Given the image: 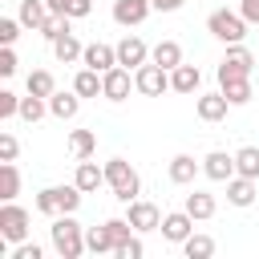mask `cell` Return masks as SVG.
Wrapping results in <instances>:
<instances>
[{
  "label": "cell",
  "mask_w": 259,
  "mask_h": 259,
  "mask_svg": "<svg viewBox=\"0 0 259 259\" xmlns=\"http://www.w3.org/2000/svg\"><path fill=\"white\" fill-rule=\"evenodd\" d=\"M227 109H231V101L223 97V89H219V93H194V113H198L202 121H223Z\"/></svg>",
  "instance_id": "4fadbf2b"
},
{
  "label": "cell",
  "mask_w": 259,
  "mask_h": 259,
  "mask_svg": "<svg viewBox=\"0 0 259 259\" xmlns=\"http://www.w3.org/2000/svg\"><path fill=\"white\" fill-rule=\"evenodd\" d=\"M130 89H134V77H130L125 65H113L109 73H101V97L105 101H125Z\"/></svg>",
  "instance_id": "9c48e42d"
},
{
  "label": "cell",
  "mask_w": 259,
  "mask_h": 259,
  "mask_svg": "<svg viewBox=\"0 0 259 259\" xmlns=\"http://www.w3.org/2000/svg\"><path fill=\"white\" fill-rule=\"evenodd\" d=\"M16 154H20V142L4 130V134H0V162H16Z\"/></svg>",
  "instance_id": "ab89813d"
},
{
  "label": "cell",
  "mask_w": 259,
  "mask_h": 259,
  "mask_svg": "<svg viewBox=\"0 0 259 259\" xmlns=\"http://www.w3.org/2000/svg\"><path fill=\"white\" fill-rule=\"evenodd\" d=\"M53 190H57V210H61V214H77L85 190H81L77 182H69V186H53Z\"/></svg>",
  "instance_id": "4316f807"
},
{
  "label": "cell",
  "mask_w": 259,
  "mask_h": 259,
  "mask_svg": "<svg viewBox=\"0 0 259 259\" xmlns=\"http://www.w3.org/2000/svg\"><path fill=\"white\" fill-rule=\"evenodd\" d=\"M198 85H202V73H198V65H178V69H170V89L174 93H198Z\"/></svg>",
  "instance_id": "e0dca14e"
},
{
  "label": "cell",
  "mask_w": 259,
  "mask_h": 259,
  "mask_svg": "<svg viewBox=\"0 0 259 259\" xmlns=\"http://www.w3.org/2000/svg\"><path fill=\"white\" fill-rule=\"evenodd\" d=\"M81 53H85V45H81L73 32H65V36H57V40H53V57H57L61 65H73V61H81Z\"/></svg>",
  "instance_id": "7402d4cb"
},
{
  "label": "cell",
  "mask_w": 259,
  "mask_h": 259,
  "mask_svg": "<svg viewBox=\"0 0 259 259\" xmlns=\"http://www.w3.org/2000/svg\"><path fill=\"white\" fill-rule=\"evenodd\" d=\"M198 170H202V162H194L190 154H174V158H170V182H174V186H190Z\"/></svg>",
  "instance_id": "ffe728a7"
},
{
  "label": "cell",
  "mask_w": 259,
  "mask_h": 259,
  "mask_svg": "<svg viewBox=\"0 0 259 259\" xmlns=\"http://www.w3.org/2000/svg\"><path fill=\"white\" fill-rule=\"evenodd\" d=\"M105 186L113 190L117 202H134V198L142 194V178H138V170H134L125 158H109V162H105Z\"/></svg>",
  "instance_id": "7a4b0ae2"
},
{
  "label": "cell",
  "mask_w": 259,
  "mask_h": 259,
  "mask_svg": "<svg viewBox=\"0 0 259 259\" xmlns=\"http://www.w3.org/2000/svg\"><path fill=\"white\" fill-rule=\"evenodd\" d=\"M49 239H53V251L61 259H81L89 247H85V227L73 219V214H57L53 227H49Z\"/></svg>",
  "instance_id": "6da1fadb"
},
{
  "label": "cell",
  "mask_w": 259,
  "mask_h": 259,
  "mask_svg": "<svg viewBox=\"0 0 259 259\" xmlns=\"http://www.w3.org/2000/svg\"><path fill=\"white\" fill-rule=\"evenodd\" d=\"M81 65H89V69H97V73H109V69L117 65V45H105V40H93V45H85V53H81Z\"/></svg>",
  "instance_id": "8fae6325"
},
{
  "label": "cell",
  "mask_w": 259,
  "mask_h": 259,
  "mask_svg": "<svg viewBox=\"0 0 259 259\" xmlns=\"http://www.w3.org/2000/svg\"><path fill=\"white\" fill-rule=\"evenodd\" d=\"M69 150H73L77 162H81V158H93V154H97V134H93V130H73V134H69Z\"/></svg>",
  "instance_id": "cb8c5ba5"
},
{
  "label": "cell",
  "mask_w": 259,
  "mask_h": 259,
  "mask_svg": "<svg viewBox=\"0 0 259 259\" xmlns=\"http://www.w3.org/2000/svg\"><path fill=\"white\" fill-rule=\"evenodd\" d=\"M125 219L134 223V231H138V235H146V231H158V227H162V210H158L154 202H146V198L125 202Z\"/></svg>",
  "instance_id": "52a82bcc"
},
{
  "label": "cell",
  "mask_w": 259,
  "mask_h": 259,
  "mask_svg": "<svg viewBox=\"0 0 259 259\" xmlns=\"http://www.w3.org/2000/svg\"><path fill=\"white\" fill-rule=\"evenodd\" d=\"M73 182H77L85 194H93L97 186H105V166H97L93 158H81V162H77V174H73Z\"/></svg>",
  "instance_id": "ac0fdd59"
},
{
  "label": "cell",
  "mask_w": 259,
  "mask_h": 259,
  "mask_svg": "<svg viewBox=\"0 0 259 259\" xmlns=\"http://www.w3.org/2000/svg\"><path fill=\"white\" fill-rule=\"evenodd\" d=\"M134 89H138L142 97H162V93L170 89V69H162V65H154V61L138 65V69H134Z\"/></svg>",
  "instance_id": "277c9868"
},
{
  "label": "cell",
  "mask_w": 259,
  "mask_h": 259,
  "mask_svg": "<svg viewBox=\"0 0 259 259\" xmlns=\"http://www.w3.org/2000/svg\"><path fill=\"white\" fill-rule=\"evenodd\" d=\"M24 89L36 93V97H53V93H57V81H53L49 69H32V73L24 77Z\"/></svg>",
  "instance_id": "484cf974"
},
{
  "label": "cell",
  "mask_w": 259,
  "mask_h": 259,
  "mask_svg": "<svg viewBox=\"0 0 259 259\" xmlns=\"http://www.w3.org/2000/svg\"><path fill=\"white\" fill-rule=\"evenodd\" d=\"M255 194H259V178H247V174L227 178V202L231 206H251Z\"/></svg>",
  "instance_id": "5bb4252c"
},
{
  "label": "cell",
  "mask_w": 259,
  "mask_h": 259,
  "mask_svg": "<svg viewBox=\"0 0 259 259\" xmlns=\"http://www.w3.org/2000/svg\"><path fill=\"white\" fill-rule=\"evenodd\" d=\"M73 89H77L81 97H97V93H101V73L85 65V69H81V73L73 77Z\"/></svg>",
  "instance_id": "1f68e13d"
},
{
  "label": "cell",
  "mask_w": 259,
  "mask_h": 259,
  "mask_svg": "<svg viewBox=\"0 0 259 259\" xmlns=\"http://www.w3.org/2000/svg\"><path fill=\"white\" fill-rule=\"evenodd\" d=\"M32 206L40 210V214H49V219H57L61 210H57V190L53 186H45V190H36V198H32Z\"/></svg>",
  "instance_id": "d590c367"
},
{
  "label": "cell",
  "mask_w": 259,
  "mask_h": 259,
  "mask_svg": "<svg viewBox=\"0 0 259 259\" xmlns=\"http://www.w3.org/2000/svg\"><path fill=\"white\" fill-rule=\"evenodd\" d=\"M235 170L247 178H259V146H243L235 150Z\"/></svg>",
  "instance_id": "d6a6232c"
},
{
  "label": "cell",
  "mask_w": 259,
  "mask_h": 259,
  "mask_svg": "<svg viewBox=\"0 0 259 259\" xmlns=\"http://www.w3.org/2000/svg\"><path fill=\"white\" fill-rule=\"evenodd\" d=\"M154 12V0H113V20L121 28H138Z\"/></svg>",
  "instance_id": "30bf717a"
},
{
  "label": "cell",
  "mask_w": 259,
  "mask_h": 259,
  "mask_svg": "<svg viewBox=\"0 0 259 259\" xmlns=\"http://www.w3.org/2000/svg\"><path fill=\"white\" fill-rule=\"evenodd\" d=\"M0 117L8 121V117H20V97L12 93V89H0Z\"/></svg>",
  "instance_id": "f35d334b"
},
{
  "label": "cell",
  "mask_w": 259,
  "mask_h": 259,
  "mask_svg": "<svg viewBox=\"0 0 259 259\" xmlns=\"http://www.w3.org/2000/svg\"><path fill=\"white\" fill-rule=\"evenodd\" d=\"M251 69H255V57H251V49L239 40V45H227V57L219 61V77H235V73H243V77H251Z\"/></svg>",
  "instance_id": "ba28073f"
},
{
  "label": "cell",
  "mask_w": 259,
  "mask_h": 259,
  "mask_svg": "<svg viewBox=\"0 0 259 259\" xmlns=\"http://www.w3.org/2000/svg\"><path fill=\"white\" fill-rule=\"evenodd\" d=\"M146 61H150V49H146L142 36H121V40H117V65L138 69V65H146Z\"/></svg>",
  "instance_id": "9a60e30c"
},
{
  "label": "cell",
  "mask_w": 259,
  "mask_h": 259,
  "mask_svg": "<svg viewBox=\"0 0 259 259\" xmlns=\"http://www.w3.org/2000/svg\"><path fill=\"white\" fill-rule=\"evenodd\" d=\"M69 20H73V16H65V12H49V16H45V24H40V36H45V40L53 45L57 36L73 32V28H69Z\"/></svg>",
  "instance_id": "4dcf8cb0"
},
{
  "label": "cell",
  "mask_w": 259,
  "mask_h": 259,
  "mask_svg": "<svg viewBox=\"0 0 259 259\" xmlns=\"http://www.w3.org/2000/svg\"><path fill=\"white\" fill-rule=\"evenodd\" d=\"M45 4H49V12H65L73 20H85L93 12V0H45Z\"/></svg>",
  "instance_id": "f546056e"
},
{
  "label": "cell",
  "mask_w": 259,
  "mask_h": 259,
  "mask_svg": "<svg viewBox=\"0 0 259 259\" xmlns=\"http://www.w3.org/2000/svg\"><path fill=\"white\" fill-rule=\"evenodd\" d=\"M158 231H162L166 243H178V247H182V243L194 235V214H190L186 206H182V210H170V214H162V227H158Z\"/></svg>",
  "instance_id": "8992f818"
},
{
  "label": "cell",
  "mask_w": 259,
  "mask_h": 259,
  "mask_svg": "<svg viewBox=\"0 0 259 259\" xmlns=\"http://www.w3.org/2000/svg\"><path fill=\"white\" fill-rule=\"evenodd\" d=\"M150 61L162 65V69H178V65H182V45H178V40H158V45L150 49Z\"/></svg>",
  "instance_id": "44dd1931"
},
{
  "label": "cell",
  "mask_w": 259,
  "mask_h": 259,
  "mask_svg": "<svg viewBox=\"0 0 259 259\" xmlns=\"http://www.w3.org/2000/svg\"><path fill=\"white\" fill-rule=\"evenodd\" d=\"M85 247H89V255H105V251H113V235H109V227L101 223V227H89L85 231Z\"/></svg>",
  "instance_id": "f1b7e54d"
},
{
  "label": "cell",
  "mask_w": 259,
  "mask_h": 259,
  "mask_svg": "<svg viewBox=\"0 0 259 259\" xmlns=\"http://www.w3.org/2000/svg\"><path fill=\"white\" fill-rule=\"evenodd\" d=\"M219 89H223V97H227L231 105H247V101L255 97L251 77H243V73H235V77H219Z\"/></svg>",
  "instance_id": "2e32d148"
},
{
  "label": "cell",
  "mask_w": 259,
  "mask_h": 259,
  "mask_svg": "<svg viewBox=\"0 0 259 259\" xmlns=\"http://www.w3.org/2000/svg\"><path fill=\"white\" fill-rule=\"evenodd\" d=\"M16 73V53H12V45H4L0 49V77H12Z\"/></svg>",
  "instance_id": "60d3db41"
},
{
  "label": "cell",
  "mask_w": 259,
  "mask_h": 259,
  "mask_svg": "<svg viewBox=\"0 0 259 259\" xmlns=\"http://www.w3.org/2000/svg\"><path fill=\"white\" fill-rule=\"evenodd\" d=\"M239 12L247 24H259V0H239Z\"/></svg>",
  "instance_id": "b9f144b4"
},
{
  "label": "cell",
  "mask_w": 259,
  "mask_h": 259,
  "mask_svg": "<svg viewBox=\"0 0 259 259\" xmlns=\"http://www.w3.org/2000/svg\"><path fill=\"white\" fill-rule=\"evenodd\" d=\"M20 24L24 28H32V32H40V24H45V16H49V4L45 0H20Z\"/></svg>",
  "instance_id": "603a6c76"
},
{
  "label": "cell",
  "mask_w": 259,
  "mask_h": 259,
  "mask_svg": "<svg viewBox=\"0 0 259 259\" xmlns=\"http://www.w3.org/2000/svg\"><path fill=\"white\" fill-rule=\"evenodd\" d=\"M20 16H0V45H16V36H20Z\"/></svg>",
  "instance_id": "8d00e7d4"
},
{
  "label": "cell",
  "mask_w": 259,
  "mask_h": 259,
  "mask_svg": "<svg viewBox=\"0 0 259 259\" xmlns=\"http://www.w3.org/2000/svg\"><path fill=\"white\" fill-rule=\"evenodd\" d=\"M77 109H81V93H77V89H73V93H53V97H49V113H53L57 121H73Z\"/></svg>",
  "instance_id": "d6986e66"
},
{
  "label": "cell",
  "mask_w": 259,
  "mask_h": 259,
  "mask_svg": "<svg viewBox=\"0 0 259 259\" xmlns=\"http://www.w3.org/2000/svg\"><path fill=\"white\" fill-rule=\"evenodd\" d=\"M16 194H20V170L16 162H0V198L16 202Z\"/></svg>",
  "instance_id": "d4e9b609"
},
{
  "label": "cell",
  "mask_w": 259,
  "mask_h": 259,
  "mask_svg": "<svg viewBox=\"0 0 259 259\" xmlns=\"http://www.w3.org/2000/svg\"><path fill=\"white\" fill-rule=\"evenodd\" d=\"M113 255H117V259H142V255H146V247H142V239H138V235H130L125 243H117V247H113Z\"/></svg>",
  "instance_id": "74e56055"
},
{
  "label": "cell",
  "mask_w": 259,
  "mask_h": 259,
  "mask_svg": "<svg viewBox=\"0 0 259 259\" xmlns=\"http://www.w3.org/2000/svg\"><path fill=\"white\" fill-rule=\"evenodd\" d=\"M202 174L210 178V182H227V178H235L239 170H235V154H227V150H210L206 158H202Z\"/></svg>",
  "instance_id": "7c38bea8"
},
{
  "label": "cell",
  "mask_w": 259,
  "mask_h": 259,
  "mask_svg": "<svg viewBox=\"0 0 259 259\" xmlns=\"http://www.w3.org/2000/svg\"><path fill=\"white\" fill-rule=\"evenodd\" d=\"M186 0H154V12H178Z\"/></svg>",
  "instance_id": "ee69618b"
},
{
  "label": "cell",
  "mask_w": 259,
  "mask_h": 259,
  "mask_svg": "<svg viewBox=\"0 0 259 259\" xmlns=\"http://www.w3.org/2000/svg\"><path fill=\"white\" fill-rule=\"evenodd\" d=\"M45 113H49V97H36V93L20 97V117L24 121H40Z\"/></svg>",
  "instance_id": "e575fe53"
},
{
  "label": "cell",
  "mask_w": 259,
  "mask_h": 259,
  "mask_svg": "<svg viewBox=\"0 0 259 259\" xmlns=\"http://www.w3.org/2000/svg\"><path fill=\"white\" fill-rule=\"evenodd\" d=\"M28 223H32V214L24 206H16V202H4L0 206V235L8 243H24L28 239Z\"/></svg>",
  "instance_id": "5b68a950"
},
{
  "label": "cell",
  "mask_w": 259,
  "mask_h": 259,
  "mask_svg": "<svg viewBox=\"0 0 259 259\" xmlns=\"http://www.w3.org/2000/svg\"><path fill=\"white\" fill-rule=\"evenodd\" d=\"M206 32H210L214 40H223V45H239V40L247 36V20H243V12L214 8V12L206 16Z\"/></svg>",
  "instance_id": "3957f363"
},
{
  "label": "cell",
  "mask_w": 259,
  "mask_h": 259,
  "mask_svg": "<svg viewBox=\"0 0 259 259\" xmlns=\"http://www.w3.org/2000/svg\"><path fill=\"white\" fill-rule=\"evenodd\" d=\"M182 251H186V259H210L214 255V239L210 235H190L182 243Z\"/></svg>",
  "instance_id": "836d02e7"
},
{
  "label": "cell",
  "mask_w": 259,
  "mask_h": 259,
  "mask_svg": "<svg viewBox=\"0 0 259 259\" xmlns=\"http://www.w3.org/2000/svg\"><path fill=\"white\" fill-rule=\"evenodd\" d=\"M186 210L194 214V223H202V219H214V194H206V190H194V194H186Z\"/></svg>",
  "instance_id": "83f0119b"
},
{
  "label": "cell",
  "mask_w": 259,
  "mask_h": 259,
  "mask_svg": "<svg viewBox=\"0 0 259 259\" xmlns=\"http://www.w3.org/2000/svg\"><path fill=\"white\" fill-rule=\"evenodd\" d=\"M12 259H40V247H36V243H20V247L12 251Z\"/></svg>",
  "instance_id": "7bdbcfd3"
}]
</instances>
